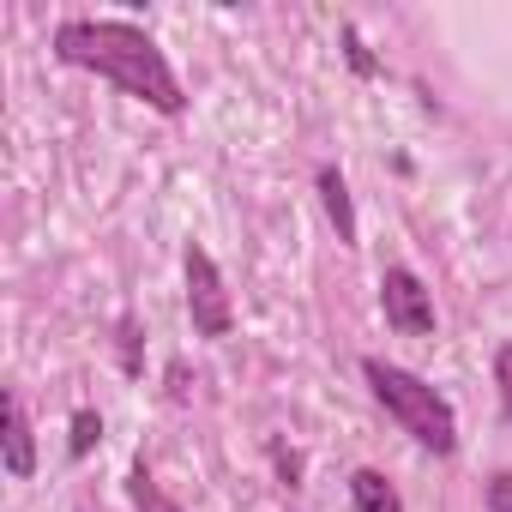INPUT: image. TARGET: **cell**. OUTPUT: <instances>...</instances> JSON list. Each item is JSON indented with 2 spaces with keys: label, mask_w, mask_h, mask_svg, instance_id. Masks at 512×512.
Segmentation results:
<instances>
[{
  "label": "cell",
  "mask_w": 512,
  "mask_h": 512,
  "mask_svg": "<svg viewBox=\"0 0 512 512\" xmlns=\"http://www.w3.org/2000/svg\"><path fill=\"white\" fill-rule=\"evenodd\" d=\"M344 43H350V67H356V73H374V55L362 49V37H356V31H344Z\"/></svg>",
  "instance_id": "12"
},
{
  "label": "cell",
  "mask_w": 512,
  "mask_h": 512,
  "mask_svg": "<svg viewBox=\"0 0 512 512\" xmlns=\"http://www.w3.org/2000/svg\"><path fill=\"white\" fill-rule=\"evenodd\" d=\"M55 55L67 67H79V73L109 79L115 91H127L133 103H145L157 115H181L187 109L181 79L163 61V49L127 19H67V25H55Z\"/></svg>",
  "instance_id": "1"
},
{
  "label": "cell",
  "mask_w": 512,
  "mask_h": 512,
  "mask_svg": "<svg viewBox=\"0 0 512 512\" xmlns=\"http://www.w3.org/2000/svg\"><path fill=\"white\" fill-rule=\"evenodd\" d=\"M380 308H386V326L404 332V338H428L434 332V296L422 290V278L410 266H386L380 272Z\"/></svg>",
  "instance_id": "4"
},
{
  "label": "cell",
  "mask_w": 512,
  "mask_h": 512,
  "mask_svg": "<svg viewBox=\"0 0 512 512\" xmlns=\"http://www.w3.org/2000/svg\"><path fill=\"white\" fill-rule=\"evenodd\" d=\"M350 506H356V512H404L398 488H392V482H386L380 470H368V464H362V470L350 476Z\"/></svg>",
  "instance_id": "7"
},
{
  "label": "cell",
  "mask_w": 512,
  "mask_h": 512,
  "mask_svg": "<svg viewBox=\"0 0 512 512\" xmlns=\"http://www.w3.org/2000/svg\"><path fill=\"white\" fill-rule=\"evenodd\" d=\"M127 494H133V506H139V512H181V506H175V500H169V494H163V488L151 482L145 458L133 464V476H127Z\"/></svg>",
  "instance_id": "8"
},
{
  "label": "cell",
  "mask_w": 512,
  "mask_h": 512,
  "mask_svg": "<svg viewBox=\"0 0 512 512\" xmlns=\"http://www.w3.org/2000/svg\"><path fill=\"white\" fill-rule=\"evenodd\" d=\"M0 446H7V476L25 482L37 470V434H31V416H25V398L7 392V434H0Z\"/></svg>",
  "instance_id": "5"
},
{
  "label": "cell",
  "mask_w": 512,
  "mask_h": 512,
  "mask_svg": "<svg viewBox=\"0 0 512 512\" xmlns=\"http://www.w3.org/2000/svg\"><path fill=\"white\" fill-rule=\"evenodd\" d=\"M362 380H368V392L380 398V410H386L422 452H434V458L458 452V416H452V404H446L422 374L368 356V362H362Z\"/></svg>",
  "instance_id": "2"
},
{
  "label": "cell",
  "mask_w": 512,
  "mask_h": 512,
  "mask_svg": "<svg viewBox=\"0 0 512 512\" xmlns=\"http://www.w3.org/2000/svg\"><path fill=\"white\" fill-rule=\"evenodd\" d=\"M320 205H326V217H332L338 241H344V247H356V205H350V181H344L338 169H320Z\"/></svg>",
  "instance_id": "6"
},
{
  "label": "cell",
  "mask_w": 512,
  "mask_h": 512,
  "mask_svg": "<svg viewBox=\"0 0 512 512\" xmlns=\"http://www.w3.org/2000/svg\"><path fill=\"white\" fill-rule=\"evenodd\" d=\"M97 440H103V416H97V410H79V416H73V440H67V452L85 458Z\"/></svg>",
  "instance_id": "9"
},
{
  "label": "cell",
  "mask_w": 512,
  "mask_h": 512,
  "mask_svg": "<svg viewBox=\"0 0 512 512\" xmlns=\"http://www.w3.org/2000/svg\"><path fill=\"white\" fill-rule=\"evenodd\" d=\"M488 512H512V476H488Z\"/></svg>",
  "instance_id": "11"
},
{
  "label": "cell",
  "mask_w": 512,
  "mask_h": 512,
  "mask_svg": "<svg viewBox=\"0 0 512 512\" xmlns=\"http://www.w3.org/2000/svg\"><path fill=\"white\" fill-rule=\"evenodd\" d=\"M494 386H500V410L512 422V344H500V356H494Z\"/></svg>",
  "instance_id": "10"
},
{
  "label": "cell",
  "mask_w": 512,
  "mask_h": 512,
  "mask_svg": "<svg viewBox=\"0 0 512 512\" xmlns=\"http://www.w3.org/2000/svg\"><path fill=\"white\" fill-rule=\"evenodd\" d=\"M181 278H187V320H193V332H199V338H229L235 302H229V290H223L217 260H211L199 241L181 247Z\"/></svg>",
  "instance_id": "3"
}]
</instances>
